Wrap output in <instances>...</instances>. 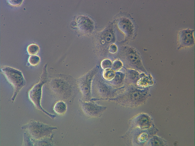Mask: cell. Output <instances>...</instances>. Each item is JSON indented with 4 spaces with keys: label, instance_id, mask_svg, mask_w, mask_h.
<instances>
[{
    "label": "cell",
    "instance_id": "6da1fadb",
    "mask_svg": "<svg viewBox=\"0 0 195 146\" xmlns=\"http://www.w3.org/2000/svg\"><path fill=\"white\" fill-rule=\"evenodd\" d=\"M1 72L14 90L11 100L13 101L17 94L26 84V82L22 72L20 71L8 66H4L0 69Z\"/></svg>",
    "mask_w": 195,
    "mask_h": 146
},
{
    "label": "cell",
    "instance_id": "7a4b0ae2",
    "mask_svg": "<svg viewBox=\"0 0 195 146\" xmlns=\"http://www.w3.org/2000/svg\"><path fill=\"white\" fill-rule=\"evenodd\" d=\"M47 64H45L43 68L39 81L34 85L28 92V97L30 101L37 109L47 115L50 118L54 119L55 115L51 114L44 110L41 107L40 102L42 94V88L46 82L47 79Z\"/></svg>",
    "mask_w": 195,
    "mask_h": 146
},
{
    "label": "cell",
    "instance_id": "3957f363",
    "mask_svg": "<svg viewBox=\"0 0 195 146\" xmlns=\"http://www.w3.org/2000/svg\"><path fill=\"white\" fill-rule=\"evenodd\" d=\"M21 128L26 130L30 137L35 140L50 137L52 131L57 128L34 120L30 121Z\"/></svg>",
    "mask_w": 195,
    "mask_h": 146
},
{
    "label": "cell",
    "instance_id": "277c9868",
    "mask_svg": "<svg viewBox=\"0 0 195 146\" xmlns=\"http://www.w3.org/2000/svg\"><path fill=\"white\" fill-rule=\"evenodd\" d=\"M80 105L83 111L88 116H96L100 114L101 107L96 104L90 102H82Z\"/></svg>",
    "mask_w": 195,
    "mask_h": 146
},
{
    "label": "cell",
    "instance_id": "5b68a950",
    "mask_svg": "<svg viewBox=\"0 0 195 146\" xmlns=\"http://www.w3.org/2000/svg\"><path fill=\"white\" fill-rule=\"evenodd\" d=\"M67 106L66 104L63 101L58 102L54 105L53 110L55 112L59 115H62L66 112Z\"/></svg>",
    "mask_w": 195,
    "mask_h": 146
},
{
    "label": "cell",
    "instance_id": "8992f818",
    "mask_svg": "<svg viewBox=\"0 0 195 146\" xmlns=\"http://www.w3.org/2000/svg\"><path fill=\"white\" fill-rule=\"evenodd\" d=\"M190 31H186L184 33V42L182 47H184L189 46L193 43V38L192 33Z\"/></svg>",
    "mask_w": 195,
    "mask_h": 146
},
{
    "label": "cell",
    "instance_id": "52a82bcc",
    "mask_svg": "<svg viewBox=\"0 0 195 146\" xmlns=\"http://www.w3.org/2000/svg\"><path fill=\"white\" fill-rule=\"evenodd\" d=\"M39 50V48L38 45L32 43L29 45L27 48V51L29 54L34 55L37 54Z\"/></svg>",
    "mask_w": 195,
    "mask_h": 146
},
{
    "label": "cell",
    "instance_id": "ba28073f",
    "mask_svg": "<svg viewBox=\"0 0 195 146\" xmlns=\"http://www.w3.org/2000/svg\"><path fill=\"white\" fill-rule=\"evenodd\" d=\"M23 146H34L33 139L29 135L26 133L24 134L23 137Z\"/></svg>",
    "mask_w": 195,
    "mask_h": 146
},
{
    "label": "cell",
    "instance_id": "9c48e42d",
    "mask_svg": "<svg viewBox=\"0 0 195 146\" xmlns=\"http://www.w3.org/2000/svg\"><path fill=\"white\" fill-rule=\"evenodd\" d=\"M40 60V57L36 55L30 56L28 59L29 63L31 65L35 66L38 65Z\"/></svg>",
    "mask_w": 195,
    "mask_h": 146
},
{
    "label": "cell",
    "instance_id": "30bf717a",
    "mask_svg": "<svg viewBox=\"0 0 195 146\" xmlns=\"http://www.w3.org/2000/svg\"><path fill=\"white\" fill-rule=\"evenodd\" d=\"M114 72L110 70H105L103 73V76L106 79H111L113 78L114 76Z\"/></svg>",
    "mask_w": 195,
    "mask_h": 146
},
{
    "label": "cell",
    "instance_id": "8fae6325",
    "mask_svg": "<svg viewBox=\"0 0 195 146\" xmlns=\"http://www.w3.org/2000/svg\"><path fill=\"white\" fill-rule=\"evenodd\" d=\"M111 61L108 59H105L103 60L101 63V66L103 69H105L110 67L111 65Z\"/></svg>",
    "mask_w": 195,
    "mask_h": 146
},
{
    "label": "cell",
    "instance_id": "7c38bea8",
    "mask_svg": "<svg viewBox=\"0 0 195 146\" xmlns=\"http://www.w3.org/2000/svg\"><path fill=\"white\" fill-rule=\"evenodd\" d=\"M7 2L10 5L13 6H18L22 3L23 0H8Z\"/></svg>",
    "mask_w": 195,
    "mask_h": 146
},
{
    "label": "cell",
    "instance_id": "4fadbf2b",
    "mask_svg": "<svg viewBox=\"0 0 195 146\" xmlns=\"http://www.w3.org/2000/svg\"><path fill=\"white\" fill-rule=\"evenodd\" d=\"M113 67L116 70H118L122 66V64L120 61H116L114 62L113 64Z\"/></svg>",
    "mask_w": 195,
    "mask_h": 146
},
{
    "label": "cell",
    "instance_id": "5bb4252c",
    "mask_svg": "<svg viewBox=\"0 0 195 146\" xmlns=\"http://www.w3.org/2000/svg\"><path fill=\"white\" fill-rule=\"evenodd\" d=\"M117 46L115 44H111L110 46L109 51L110 53H114L117 52Z\"/></svg>",
    "mask_w": 195,
    "mask_h": 146
}]
</instances>
